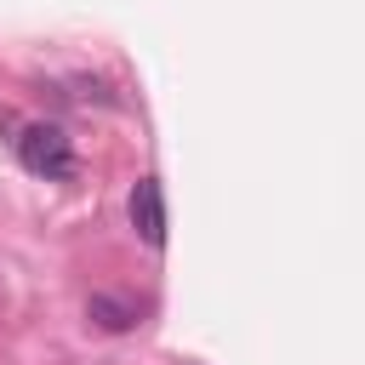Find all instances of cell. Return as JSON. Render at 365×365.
<instances>
[{"label":"cell","instance_id":"6da1fadb","mask_svg":"<svg viewBox=\"0 0 365 365\" xmlns=\"http://www.w3.org/2000/svg\"><path fill=\"white\" fill-rule=\"evenodd\" d=\"M17 160H23V171H34V177H46V182H74V177H80L74 137H68L63 125H51V120H29V125L17 131Z\"/></svg>","mask_w":365,"mask_h":365},{"label":"cell","instance_id":"7a4b0ae2","mask_svg":"<svg viewBox=\"0 0 365 365\" xmlns=\"http://www.w3.org/2000/svg\"><path fill=\"white\" fill-rule=\"evenodd\" d=\"M131 228L143 245H165V194H160V177H137L131 188Z\"/></svg>","mask_w":365,"mask_h":365},{"label":"cell","instance_id":"3957f363","mask_svg":"<svg viewBox=\"0 0 365 365\" xmlns=\"http://www.w3.org/2000/svg\"><path fill=\"white\" fill-rule=\"evenodd\" d=\"M86 314H91L103 331H131V325H137V308H131V302H120V297H91V302H86Z\"/></svg>","mask_w":365,"mask_h":365}]
</instances>
